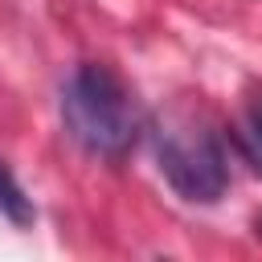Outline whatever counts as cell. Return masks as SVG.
Wrapping results in <instances>:
<instances>
[{"label":"cell","mask_w":262,"mask_h":262,"mask_svg":"<svg viewBox=\"0 0 262 262\" xmlns=\"http://www.w3.org/2000/svg\"><path fill=\"white\" fill-rule=\"evenodd\" d=\"M0 217H8L12 225H33L37 209H33V196L20 188V180L12 176V168L0 160Z\"/></svg>","instance_id":"277c9868"},{"label":"cell","mask_w":262,"mask_h":262,"mask_svg":"<svg viewBox=\"0 0 262 262\" xmlns=\"http://www.w3.org/2000/svg\"><path fill=\"white\" fill-rule=\"evenodd\" d=\"M258 237H262V217H258Z\"/></svg>","instance_id":"5b68a950"},{"label":"cell","mask_w":262,"mask_h":262,"mask_svg":"<svg viewBox=\"0 0 262 262\" xmlns=\"http://www.w3.org/2000/svg\"><path fill=\"white\" fill-rule=\"evenodd\" d=\"M233 143H237L242 160L262 176V90L250 98L246 115L237 119V127H233Z\"/></svg>","instance_id":"3957f363"},{"label":"cell","mask_w":262,"mask_h":262,"mask_svg":"<svg viewBox=\"0 0 262 262\" xmlns=\"http://www.w3.org/2000/svg\"><path fill=\"white\" fill-rule=\"evenodd\" d=\"M156 168L168 180V188L188 205H217L229 188V156L221 143V131L209 123V115L192 106H172L151 127Z\"/></svg>","instance_id":"7a4b0ae2"},{"label":"cell","mask_w":262,"mask_h":262,"mask_svg":"<svg viewBox=\"0 0 262 262\" xmlns=\"http://www.w3.org/2000/svg\"><path fill=\"white\" fill-rule=\"evenodd\" d=\"M61 123L82 151L98 160H123L143 131V111L111 66L86 61L61 86Z\"/></svg>","instance_id":"6da1fadb"}]
</instances>
